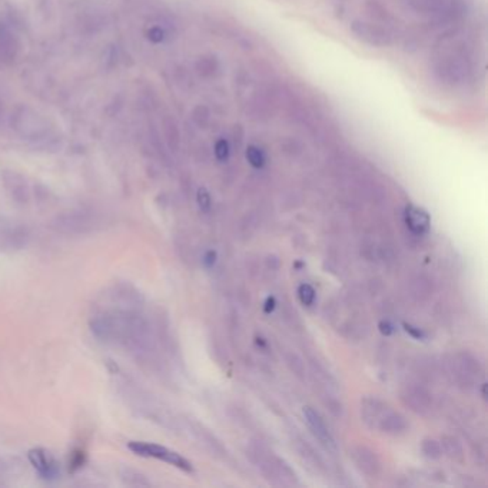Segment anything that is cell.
Listing matches in <instances>:
<instances>
[{"label": "cell", "instance_id": "obj_3", "mask_svg": "<svg viewBox=\"0 0 488 488\" xmlns=\"http://www.w3.org/2000/svg\"><path fill=\"white\" fill-rule=\"evenodd\" d=\"M284 92L278 86H263L255 92L248 105L246 115L252 120H268L283 105Z\"/></svg>", "mask_w": 488, "mask_h": 488}, {"label": "cell", "instance_id": "obj_20", "mask_svg": "<svg viewBox=\"0 0 488 488\" xmlns=\"http://www.w3.org/2000/svg\"><path fill=\"white\" fill-rule=\"evenodd\" d=\"M421 450H423L424 455H426V457H429V458H431V460H437V458H440V457H441V454H443L441 444H440V443H437L436 440H431V438H429V440H424V441H423Z\"/></svg>", "mask_w": 488, "mask_h": 488}, {"label": "cell", "instance_id": "obj_8", "mask_svg": "<svg viewBox=\"0 0 488 488\" xmlns=\"http://www.w3.org/2000/svg\"><path fill=\"white\" fill-rule=\"evenodd\" d=\"M404 221H405L407 228L414 235H420V237L426 235L431 227V218L429 212L424 211L423 208H418L414 205H409L405 208Z\"/></svg>", "mask_w": 488, "mask_h": 488}, {"label": "cell", "instance_id": "obj_23", "mask_svg": "<svg viewBox=\"0 0 488 488\" xmlns=\"http://www.w3.org/2000/svg\"><path fill=\"white\" fill-rule=\"evenodd\" d=\"M232 139L237 147H241L244 144V139H245V130L241 125H235L232 129Z\"/></svg>", "mask_w": 488, "mask_h": 488}, {"label": "cell", "instance_id": "obj_2", "mask_svg": "<svg viewBox=\"0 0 488 488\" xmlns=\"http://www.w3.org/2000/svg\"><path fill=\"white\" fill-rule=\"evenodd\" d=\"M350 32L357 40L370 47L385 49L392 47L397 43V32L394 26H388L371 19H353L350 23Z\"/></svg>", "mask_w": 488, "mask_h": 488}, {"label": "cell", "instance_id": "obj_25", "mask_svg": "<svg viewBox=\"0 0 488 488\" xmlns=\"http://www.w3.org/2000/svg\"><path fill=\"white\" fill-rule=\"evenodd\" d=\"M84 463H85V454H84V451H78V453H75V455H74V458H72V463H71L72 470H78V468H81Z\"/></svg>", "mask_w": 488, "mask_h": 488}, {"label": "cell", "instance_id": "obj_19", "mask_svg": "<svg viewBox=\"0 0 488 488\" xmlns=\"http://www.w3.org/2000/svg\"><path fill=\"white\" fill-rule=\"evenodd\" d=\"M214 154H215V158L220 162H227L229 159V157H231V147H229V142L227 141L225 137H220L218 141L215 142Z\"/></svg>", "mask_w": 488, "mask_h": 488}, {"label": "cell", "instance_id": "obj_5", "mask_svg": "<svg viewBox=\"0 0 488 488\" xmlns=\"http://www.w3.org/2000/svg\"><path fill=\"white\" fill-rule=\"evenodd\" d=\"M472 0H448L447 5L433 15L429 21L430 29L460 23L471 11Z\"/></svg>", "mask_w": 488, "mask_h": 488}, {"label": "cell", "instance_id": "obj_7", "mask_svg": "<svg viewBox=\"0 0 488 488\" xmlns=\"http://www.w3.org/2000/svg\"><path fill=\"white\" fill-rule=\"evenodd\" d=\"M29 460L36 471L45 480H55L59 475V465L53 455L43 448H33L29 451Z\"/></svg>", "mask_w": 488, "mask_h": 488}, {"label": "cell", "instance_id": "obj_26", "mask_svg": "<svg viewBox=\"0 0 488 488\" xmlns=\"http://www.w3.org/2000/svg\"><path fill=\"white\" fill-rule=\"evenodd\" d=\"M215 261H217V252H215V251H208L206 255L203 256V262H205V265L209 266V268L214 266Z\"/></svg>", "mask_w": 488, "mask_h": 488}, {"label": "cell", "instance_id": "obj_18", "mask_svg": "<svg viewBox=\"0 0 488 488\" xmlns=\"http://www.w3.org/2000/svg\"><path fill=\"white\" fill-rule=\"evenodd\" d=\"M192 119L196 123V126L205 129L208 127L209 122H211V110L205 105H198L192 112Z\"/></svg>", "mask_w": 488, "mask_h": 488}, {"label": "cell", "instance_id": "obj_21", "mask_svg": "<svg viewBox=\"0 0 488 488\" xmlns=\"http://www.w3.org/2000/svg\"><path fill=\"white\" fill-rule=\"evenodd\" d=\"M298 297L304 305L311 307L315 301V290L310 284H302L298 288Z\"/></svg>", "mask_w": 488, "mask_h": 488}, {"label": "cell", "instance_id": "obj_14", "mask_svg": "<svg viewBox=\"0 0 488 488\" xmlns=\"http://www.w3.org/2000/svg\"><path fill=\"white\" fill-rule=\"evenodd\" d=\"M408 9L416 15L431 18L440 9H443L448 0H402Z\"/></svg>", "mask_w": 488, "mask_h": 488}, {"label": "cell", "instance_id": "obj_28", "mask_svg": "<svg viewBox=\"0 0 488 488\" xmlns=\"http://www.w3.org/2000/svg\"><path fill=\"white\" fill-rule=\"evenodd\" d=\"M275 305H276L275 298H273V297H268L266 301H265V305H263V311H265L266 314H269V312H272V311L275 310Z\"/></svg>", "mask_w": 488, "mask_h": 488}, {"label": "cell", "instance_id": "obj_9", "mask_svg": "<svg viewBox=\"0 0 488 488\" xmlns=\"http://www.w3.org/2000/svg\"><path fill=\"white\" fill-rule=\"evenodd\" d=\"M351 457L354 464L360 468V471H363L367 475H377L380 468H381V463L378 460V457L375 455L374 451H371L367 447L358 446L354 447L351 451Z\"/></svg>", "mask_w": 488, "mask_h": 488}, {"label": "cell", "instance_id": "obj_22", "mask_svg": "<svg viewBox=\"0 0 488 488\" xmlns=\"http://www.w3.org/2000/svg\"><path fill=\"white\" fill-rule=\"evenodd\" d=\"M196 200H198V205H199V208H200V211H203V212H209V211H211L212 199H211V195H209V192H208L205 188H200V189L198 191Z\"/></svg>", "mask_w": 488, "mask_h": 488}, {"label": "cell", "instance_id": "obj_27", "mask_svg": "<svg viewBox=\"0 0 488 488\" xmlns=\"http://www.w3.org/2000/svg\"><path fill=\"white\" fill-rule=\"evenodd\" d=\"M380 331L384 334V335H391L394 332V327L391 325V322L388 321H381L380 322Z\"/></svg>", "mask_w": 488, "mask_h": 488}, {"label": "cell", "instance_id": "obj_15", "mask_svg": "<svg viewBox=\"0 0 488 488\" xmlns=\"http://www.w3.org/2000/svg\"><path fill=\"white\" fill-rule=\"evenodd\" d=\"M364 11L371 21H375L388 26H394L395 18L388 11V8L380 2V0H367L364 5Z\"/></svg>", "mask_w": 488, "mask_h": 488}, {"label": "cell", "instance_id": "obj_6", "mask_svg": "<svg viewBox=\"0 0 488 488\" xmlns=\"http://www.w3.org/2000/svg\"><path fill=\"white\" fill-rule=\"evenodd\" d=\"M304 416H305L308 427L311 429L312 434L319 440V443L325 446L328 450H335V440L332 434L329 433L327 424L324 423L322 416L311 407L304 408Z\"/></svg>", "mask_w": 488, "mask_h": 488}, {"label": "cell", "instance_id": "obj_12", "mask_svg": "<svg viewBox=\"0 0 488 488\" xmlns=\"http://www.w3.org/2000/svg\"><path fill=\"white\" fill-rule=\"evenodd\" d=\"M195 69H196L198 75L205 81L217 79L222 74L221 60L218 59V56H215L212 53H206V55L199 56L196 63H195Z\"/></svg>", "mask_w": 488, "mask_h": 488}, {"label": "cell", "instance_id": "obj_24", "mask_svg": "<svg viewBox=\"0 0 488 488\" xmlns=\"http://www.w3.org/2000/svg\"><path fill=\"white\" fill-rule=\"evenodd\" d=\"M404 328H405L407 334H409L414 339H424L426 338V334L418 327H414V325H409V324H404Z\"/></svg>", "mask_w": 488, "mask_h": 488}, {"label": "cell", "instance_id": "obj_10", "mask_svg": "<svg viewBox=\"0 0 488 488\" xmlns=\"http://www.w3.org/2000/svg\"><path fill=\"white\" fill-rule=\"evenodd\" d=\"M375 427L385 434L401 436L407 431V421L401 414H398V412H395L387 407V409L380 416V420H378Z\"/></svg>", "mask_w": 488, "mask_h": 488}, {"label": "cell", "instance_id": "obj_13", "mask_svg": "<svg viewBox=\"0 0 488 488\" xmlns=\"http://www.w3.org/2000/svg\"><path fill=\"white\" fill-rule=\"evenodd\" d=\"M93 220H88L82 215H71L62 220H57L56 228L66 234H85L89 232L95 225Z\"/></svg>", "mask_w": 488, "mask_h": 488}, {"label": "cell", "instance_id": "obj_1", "mask_svg": "<svg viewBox=\"0 0 488 488\" xmlns=\"http://www.w3.org/2000/svg\"><path fill=\"white\" fill-rule=\"evenodd\" d=\"M472 50L464 39L455 38L454 30L441 36L430 60V72L436 84L446 89H460L474 78Z\"/></svg>", "mask_w": 488, "mask_h": 488}, {"label": "cell", "instance_id": "obj_4", "mask_svg": "<svg viewBox=\"0 0 488 488\" xmlns=\"http://www.w3.org/2000/svg\"><path fill=\"white\" fill-rule=\"evenodd\" d=\"M127 448L139 457L157 458V460L165 461V463H168V464H171V465H174L182 471H186V472H191L193 470L192 464L186 458H183L181 454H178V453H175L166 447L154 444V443L130 441V443H127Z\"/></svg>", "mask_w": 488, "mask_h": 488}, {"label": "cell", "instance_id": "obj_16", "mask_svg": "<svg viewBox=\"0 0 488 488\" xmlns=\"http://www.w3.org/2000/svg\"><path fill=\"white\" fill-rule=\"evenodd\" d=\"M441 450L453 460L455 461H461L464 458V450H463V446L461 443L454 438V437H450V436H446L441 438Z\"/></svg>", "mask_w": 488, "mask_h": 488}, {"label": "cell", "instance_id": "obj_17", "mask_svg": "<svg viewBox=\"0 0 488 488\" xmlns=\"http://www.w3.org/2000/svg\"><path fill=\"white\" fill-rule=\"evenodd\" d=\"M245 157H246V161L249 162V165L255 169H262L266 165V155L256 145H249L245 151Z\"/></svg>", "mask_w": 488, "mask_h": 488}, {"label": "cell", "instance_id": "obj_11", "mask_svg": "<svg viewBox=\"0 0 488 488\" xmlns=\"http://www.w3.org/2000/svg\"><path fill=\"white\" fill-rule=\"evenodd\" d=\"M402 399L405 404L415 412H427L431 407V395L423 387H408L404 394Z\"/></svg>", "mask_w": 488, "mask_h": 488}]
</instances>
